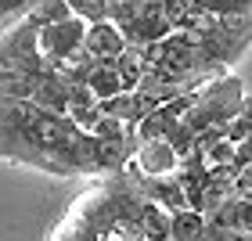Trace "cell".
<instances>
[{
    "label": "cell",
    "mask_w": 252,
    "mask_h": 241,
    "mask_svg": "<svg viewBox=\"0 0 252 241\" xmlns=\"http://www.w3.org/2000/svg\"><path fill=\"white\" fill-rule=\"evenodd\" d=\"M234 162L242 166V169L252 166V133L245 137V141H238V155H234Z\"/></svg>",
    "instance_id": "obj_17"
},
{
    "label": "cell",
    "mask_w": 252,
    "mask_h": 241,
    "mask_svg": "<svg viewBox=\"0 0 252 241\" xmlns=\"http://www.w3.org/2000/svg\"><path fill=\"white\" fill-rule=\"evenodd\" d=\"M205 238V212L202 209H177L173 227H169V241H202Z\"/></svg>",
    "instance_id": "obj_9"
},
{
    "label": "cell",
    "mask_w": 252,
    "mask_h": 241,
    "mask_svg": "<svg viewBox=\"0 0 252 241\" xmlns=\"http://www.w3.org/2000/svg\"><path fill=\"white\" fill-rule=\"evenodd\" d=\"M90 87H94V94L105 101V97H116L123 87V72H119V65L116 61H101L94 72H90Z\"/></svg>",
    "instance_id": "obj_11"
},
{
    "label": "cell",
    "mask_w": 252,
    "mask_h": 241,
    "mask_svg": "<svg viewBox=\"0 0 252 241\" xmlns=\"http://www.w3.org/2000/svg\"><path fill=\"white\" fill-rule=\"evenodd\" d=\"M238 194H252V166H245L238 173Z\"/></svg>",
    "instance_id": "obj_18"
},
{
    "label": "cell",
    "mask_w": 252,
    "mask_h": 241,
    "mask_svg": "<svg viewBox=\"0 0 252 241\" xmlns=\"http://www.w3.org/2000/svg\"><path fill=\"white\" fill-rule=\"evenodd\" d=\"M51 61L40 51V26L29 18L4 26V97H32Z\"/></svg>",
    "instance_id": "obj_3"
},
{
    "label": "cell",
    "mask_w": 252,
    "mask_h": 241,
    "mask_svg": "<svg viewBox=\"0 0 252 241\" xmlns=\"http://www.w3.org/2000/svg\"><path fill=\"white\" fill-rule=\"evenodd\" d=\"M116 65H119V72H123V87L126 90H137L141 87V79L148 76V54H144V47H137V43H130L119 58H116Z\"/></svg>",
    "instance_id": "obj_10"
},
{
    "label": "cell",
    "mask_w": 252,
    "mask_h": 241,
    "mask_svg": "<svg viewBox=\"0 0 252 241\" xmlns=\"http://www.w3.org/2000/svg\"><path fill=\"white\" fill-rule=\"evenodd\" d=\"M126 47H130V40H126V32L112 18L90 22V29H87V51L90 54H97L101 61H116Z\"/></svg>",
    "instance_id": "obj_7"
},
{
    "label": "cell",
    "mask_w": 252,
    "mask_h": 241,
    "mask_svg": "<svg viewBox=\"0 0 252 241\" xmlns=\"http://www.w3.org/2000/svg\"><path fill=\"white\" fill-rule=\"evenodd\" d=\"M202 11H213V15H245L252 11V0H198Z\"/></svg>",
    "instance_id": "obj_15"
},
{
    "label": "cell",
    "mask_w": 252,
    "mask_h": 241,
    "mask_svg": "<svg viewBox=\"0 0 252 241\" xmlns=\"http://www.w3.org/2000/svg\"><path fill=\"white\" fill-rule=\"evenodd\" d=\"M245 97L249 94H245L242 79H238L234 72H223V76L209 79V83L198 90V97H194V105L188 108L184 122L191 126V130H198V133H205L209 126H227L238 112H242Z\"/></svg>",
    "instance_id": "obj_4"
},
{
    "label": "cell",
    "mask_w": 252,
    "mask_h": 241,
    "mask_svg": "<svg viewBox=\"0 0 252 241\" xmlns=\"http://www.w3.org/2000/svg\"><path fill=\"white\" fill-rule=\"evenodd\" d=\"M32 26H51V22H62V18H72V7H68V0H36L32 11L26 15Z\"/></svg>",
    "instance_id": "obj_12"
},
{
    "label": "cell",
    "mask_w": 252,
    "mask_h": 241,
    "mask_svg": "<svg viewBox=\"0 0 252 241\" xmlns=\"http://www.w3.org/2000/svg\"><path fill=\"white\" fill-rule=\"evenodd\" d=\"M87 29H90V22L79 18V15L43 26L40 29V51H43V58H47L51 65H62L68 54H76L87 43Z\"/></svg>",
    "instance_id": "obj_5"
},
{
    "label": "cell",
    "mask_w": 252,
    "mask_h": 241,
    "mask_svg": "<svg viewBox=\"0 0 252 241\" xmlns=\"http://www.w3.org/2000/svg\"><path fill=\"white\" fill-rule=\"evenodd\" d=\"M36 105L51 108V112H68V79L62 76V68H47V76L36 83V90H32V97Z\"/></svg>",
    "instance_id": "obj_8"
},
{
    "label": "cell",
    "mask_w": 252,
    "mask_h": 241,
    "mask_svg": "<svg viewBox=\"0 0 252 241\" xmlns=\"http://www.w3.org/2000/svg\"><path fill=\"white\" fill-rule=\"evenodd\" d=\"M148 194L133 180L130 169L101 177L94 191L79 194L68 216L51 231V238H105V241H144V216H148Z\"/></svg>",
    "instance_id": "obj_2"
},
{
    "label": "cell",
    "mask_w": 252,
    "mask_h": 241,
    "mask_svg": "<svg viewBox=\"0 0 252 241\" xmlns=\"http://www.w3.org/2000/svg\"><path fill=\"white\" fill-rule=\"evenodd\" d=\"M252 133V97H245V105H242V112L227 122V137L238 144V141H245V137Z\"/></svg>",
    "instance_id": "obj_13"
},
{
    "label": "cell",
    "mask_w": 252,
    "mask_h": 241,
    "mask_svg": "<svg viewBox=\"0 0 252 241\" xmlns=\"http://www.w3.org/2000/svg\"><path fill=\"white\" fill-rule=\"evenodd\" d=\"M72 15L87 18V22H105L108 18V0H68Z\"/></svg>",
    "instance_id": "obj_14"
},
{
    "label": "cell",
    "mask_w": 252,
    "mask_h": 241,
    "mask_svg": "<svg viewBox=\"0 0 252 241\" xmlns=\"http://www.w3.org/2000/svg\"><path fill=\"white\" fill-rule=\"evenodd\" d=\"M32 4H36V0H0V7H4V26L22 22V18L32 11Z\"/></svg>",
    "instance_id": "obj_16"
},
{
    "label": "cell",
    "mask_w": 252,
    "mask_h": 241,
    "mask_svg": "<svg viewBox=\"0 0 252 241\" xmlns=\"http://www.w3.org/2000/svg\"><path fill=\"white\" fill-rule=\"evenodd\" d=\"M4 158L65 180L105 177L97 133L29 97H4Z\"/></svg>",
    "instance_id": "obj_1"
},
{
    "label": "cell",
    "mask_w": 252,
    "mask_h": 241,
    "mask_svg": "<svg viewBox=\"0 0 252 241\" xmlns=\"http://www.w3.org/2000/svg\"><path fill=\"white\" fill-rule=\"evenodd\" d=\"M130 162L141 169L144 177H173L180 169V162H184V155L177 151V144L169 141V137H144V141L137 144Z\"/></svg>",
    "instance_id": "obj_6"
}]
</instances>
